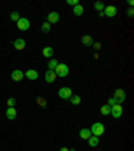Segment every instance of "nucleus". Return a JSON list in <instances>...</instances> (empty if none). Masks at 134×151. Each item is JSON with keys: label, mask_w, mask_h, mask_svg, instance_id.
Wrapping results in <instances>:
<instances>
[{"label": "nucleus", "mask_w": 134, "mask_h": 151, "mask_svg": "<svg viewBox=\"0 0 134 151\" xmlns=\"http://www.w3.org/2000/svg\"><path fill=\"white\" fill-rule=\"evenodd\" d=\"M56 73L54 72V70H47L46 74H44V80H46V82H48V84H52L54 81L56 80Z\"/></svg>", "instance_id": "obj_9"}, {"label": "nucleus", "mask_w": 134, "mask_h": 151, "mask_svg": "<svg viewBox=\"0 0 134 151\" xmlns=\"http://www.w3.org/2000/svg\"><path fill=\"white\" fill-rule=\"evenodd\" d=\"M60 20V15L58 12H50L47 15V22L50 24H54V23H58Z\"/></svg>", "instance_id": "obj_8"}, {"label": "nucleus", "mask_w": 134, "mask_h": 151, "mask_svg": "<svg viewBox=\"0 0 134 151\" xmlns=\"http://www.w3.org/2000/svg\"><path fill=\"white\" fill-rule=\"evenodd\" d=\"M122 112H123V109H122L121 104H116V105H113L111 109H110V113H111V116L114 117V119L121 117L122 116Z\"/></svg>", "instance_id": "obj_5"}, {"label": "nucleus", "mask_w": 134, "mask_h": 151, "mask_svg": "<svg viewBox=\"0 0 134 151\" xmlns=\"http://www.w3.org/2000/svg\"><path fill=\"white\" fill-rule=\"evenodd\" d=\"M15 104H16V100L13 97H11V99H8V100H7V107H8V108H13V107H15Z\"/></svg>", "instance_id": "obj_25"}, {"label": "nucleus", "mask_w": 134, "mask_h": 151, "mask_svg": "<svg viewBox=\"0 0 134 151\" xmlns=\"http://www.w3.org/2000/svg\"><path fill=\"white\" fill-rule=\"evenodd\" d=\"M90 131H91V135L98 136V138H99L101 135L105 134V126H103L102 123H94L93 126H91Z\"/></svg>", "instance_id": "obj_2"}, {"label": "nucleus", "mask_w": 134, "mask_h": 151, "mask_svg": "<svg viewBox=\"0 0 134 151\" xmlns=\"http://www.w3.org/2000/svg\"><path fill=\"white\" fill-rule=\"evenodd\" d=\"M6 116H7V119H8V120L16 119V109H15V108H7Z\"/></svg>", "instance_id": "obj_13"}, {"label": "nucleus", "mask_w": 134, "mask_h": 151, "mask_svg": "<svg viewBox=\"0 0 134 151\" xmlns=\"http://www.w3.org/2000/svg\"><path fill=\"white\" fill-rule=\"evenodd\" d=\"M50 28H51V24L48 22H44L42 24V31L43 32H50Z\"/></svg>", "instance_id": "obj_23"}, {"label": "nucleus", "mask_w": 134, "mask_h": 151, "mask_svg": "<svg viewBox=\"0 0 134 151\" xmlns=\"http://www.w3.org/2000/svg\"><path fill=\"white\" fill-rule=\"evenodd\" d=\"M11 78H12L13 81H16V82L22 81V80L24 78V73H23L22 70L16 69V70H13V72H12V74H11Z\"/></svg>", "instance_id": "obj_10"}, {"label": "nucleus", "mask_w": 134, "mask_h": 151, "mask_svg": "<svg viewBox=\"0 0 134 151\" xmlns=\"http://www.w3.org/2000/svg\"><path fill=\"white\" fill-rule=\"evenodd\" d=\"M54 72L56 73V76L58 77H67L70 73V69H69V66L66 65V63H58V66L55 68V70Z\"/></svg>", "instance_id": "obj_1"}, {"label": "nucleus", "mask_w": 134, "mask_h": 151, "mask_svg": "<svg viewBox=\"0 0 134 151\" xmlns=\"http://www.w3.org/2000/svg\"><path fill=\"white\" fill-rule=\"evenodd\" d=\"M72 12H74V15H75V16H81V15H83V12H84L83 6H82V4H78V6H75L74 8H72Z\"/></svg>", "instance_id": "obj_16"}, {"label": "nucleus", "mask_w": 134, "mask_h": 151, "mask_svg": "<svg viewBox=\"0 0 134 151\" xmlns=\"http://www.w3.org/2000/svg\"><path fill=\"white\" fill-rule=\"evenodd\" d=\"M94 47H95V49H101V43H99V42H94Z\"/></svg>", "instance_id": "obj_30"}, {"label": "nucleus", "mask_w": 134, "mask_h": 151, "mask_svg": "<svg viewBox=\"0 0 134 151\" xmlns=\"http://www.w3.org/2000/svg\"><path fill=\"white\" fill-rule=\"evenodd\" d=\"M36 103L39 104V105H42V107H46V105H47V101H46V99H44V97H38L36 99Z\"/></svg>", "instance_id": "obj_26"}, {"label": "nucleus", "mask_w": 134, "mask_h": 151, "mask_svg": "<svg viewBox=\"0 0 134 151\" xmlns=\"http://www.w3.org/2000/svg\"><path fill=\"white\" fill-rule=\"evenodd\" d=\"M26 46H27V43H26V41L22 39V38H19V39L13 41V47H15L16 50H24Z\"/></svg>", "instance_id": "obj_11"}, {"label": "nucleus", "mask_w": 134, "mask_h": 151, "mask_svg": "<svg viewBox=\"0 0 134 151\" xmlns=\"http://www.w3.org/2000/svg\"><path fill=\"white\" fill-rule=\"evenodd\" d=\"M9 18H11V20H13V22H18L19 19H20V16H19V12H16V11H13V12H11V15H9Z\"/></svg>", "instance_id": "obj_24"}, {"label": "nucleus", "mask_w": 134, "mask_h": 151, "mask_svg": "<svg viewBox=\"0 0 134 151\" xmlns=\"http://www.w3.org/2000/svg\"><path fill=\"white\" fill-rule=\"evenodd\" d=\"M90 136H91L90 128H83V129H81V131H79V138H81V139H86V140H87Z\"/></svg>", "instance_id": "obj_14"}, {"label": "nucleus", "mask_w": 134, "mask_h": 151, "mask_svg": "<svg viewBox=\"0 0 134 151\" xmlns=\"http://www.w3.org/2000/svg\"><path fill=\"white\" fill-rule=\"evenodd\" d=\"M105 12H103V15L109 16V18H113V16H116L117 12H118V9H117L116 6H107L105 7V9H103Z\"/></svg>", "instance_id": "obj_7"}, {"label": "nucleus", "mask_w": 134, "mask_h": 151, "mask_svg": "<svg viewBox=\"0 0 134 151\" xmlns=\"http://www.w3.org/2000/svg\"><path fill=\"white\" fill-rule=\"evenodd\" d=\"M16 26H18L19 30H22V31H27L28 28H30V20L27 18H20L16 22Z\"/></svg>", "instance_id": "obj_6"}, {"label": "nucleus", "mask_w": 134, "mask_h": 151, "mask_svg": "<svg viewBox=\"0 0 134 151\" xmlns=\"http://www.w3.org/2000/svg\"><path fill=\"white\" fill-rule=\"evenodd\" d=\"M67 4L75 7V6H78V4H79V0H67Z\"/></svg>", "instance_id": "obj_27"}, {"label": "nucleus", "mask_w": 134, "mask_h": 151, "mask_svg": "<svg viewBox=\"0 0 134 151\" xmlns=\"http://www.w3.org/2000/svg\"><path fill=\"white\" fill-rule=\"evenodd\" d=\"M128 15L130 16V18H133V16H134V8H133V7H130V8L128 9Z\"/></svg>", "instance_id": "obj_29"}, {"label": "nucleus", "mask_w": 134, "mask_h": 151, "mask_svg": "<svg viewBox=\"0 0 134 151\" xmlns=\"http://www.w3.org/2000/svg\"><path fill=\"white\" fill-rule=\"evenodd\" d=\"M129 6H130V7L134 6V1H133V0H129Z\"/></svg>", "instance_id": "obj_31"}, {"label": "nucleus", "mask_w": 134, "mask_h": 151, "mask_svg": "<svg viewBox=\"0 0 134 151\" xmlns=\"http://www.w3.org/2000/svg\"><path fill=\"white\" fill-rule=\"evenodd\" d=\"M59 151H70V150H69V148H67V147H62Z\"/></svg>", "instance_id": "obj_32"}, {"label": "nucleus", "mask_w": 134, "mask_h": 151, "mask_svg": "<svg viewBox=\"0 0 134 151\" xmlns=\"http://www.w3.org/2000/svg\"><path fill=\"white\" fill-rule=\"evenodd\" d=\"M58 63H59V62H58L55 58H51L50 62L47 63V66H48V70H55V68L58 66Z\"/></svg>", "instance_id": "obj_19"}, {"label": "nucleus", "mask_w": 134, "mask_h": 151, "mask_svg": "<svg viewBox=\"0 0 134 151\" xmlns=\"http://www.w3.org/2000/svg\"><path fill=\"white\" fill-rule=\"evenodd\" d=\"M94 8H95V11L103 12V9H105V4H103L102 1H97V3H94Z\"/></svg>", "instance_id": "obj_22"}, {"label": "nucleus", "mask_w": 134, "mask_h": 151, "mask_svg": "<svg viewBox=\"0 0 134 151\" xmlns=\"http://www.w3.org/2000/svg\"><path fill=\"white\" fill-rule=\"evenodd\" d=\"M110 109H111V107H110V105H107V104H105V105H102V107H101V113H102L103 116L110 115Z\"/></svg>", "instance_id": "obj_20"}, {"label": "nucleus", "mask_w": 134, "mask_h": 151, "mask_svg": "<svg viewBox=\"0 0 134 151\" xmlns=\"http://www.w3.org/2000/svg\"><path fill=\"white\" fill-rule=\"evenodd\" d=\"M114 99H116L117 104H122L126 100V92L123 89H116L114 92Z\"/></svg>", "instance_id": "obj_4"}, {"label": "nucleus", "mask_w": 134, "mask_h": 151, "mask_svg": "<svg viewBox=\"0 0 134 151\" xmlns=\"http://www.w3.org/2000/svg\"><path fill=\"white\" fill-rule=\"evenodd\" d=\"M116 104H117V101H116V99H114V97H110L109 101H107V105H110V107L116 105Z\"/></svg>", "instance_id": "obj_28"}, {"label": "nucleus", "mask_w": 134, "mask_h": 151, "mask_svg": "<svg viewBox=\"0 0 134 151\" xmlns=\"http://www.w3.org/2000/svg\"><path fill=\"white\" fill-rule=\"evenodd\" d=\"M82 43L84 45V46H91V45L94 43V39L91 35H83L82 37Z\"/></svg>", "instance_id": "obj_15"}, {"label": "nucleus", "mask_w": 134, "mask_h": 151, "mask_svg": "<svg viewBox=\"0 0 134 151\" xmlns=\"http://www.w3.org/2000/svg\"><path fill=\"white\" fill-rule=\"evenodd\" d=\"M87 140H89V146H90V147H95V146H98V143H99V138H98V136H94V135H91Z\"/></svg>", "instance_id": "obj_17"}, {"label": "nucleus", "mask_w": 134, "mask_h": 151, "mask_svg": "<svg viewBox=\"0 0 134 151\" xmlns=\"http://www.w3.org/2000/svg\"><path fill=\"white\" fill-rule=\"evenodd\" d=\"M69 100L71 101V104H74V105H79V104H81V97H79L78 94H72Z\"/></svg>", "instance_id": "obj_21"}, {"label": "nucleus", "mask_w": 134, "mask_h": 151, "mask_svg": "<svg viewBox=\"0 0 134 151\" xmlns=\"http://www.w3.org/2000/svg\"><path fill=\"white\" fill-rule=\"evenodd\" d=\"M52 54H54V49L51 46H47V47H44V49H43V55L44 57L51 58V57H52Z\"/></svg>", "instance_id": "obj_18"}, {"label": "nucleus", "mask_w": 134, "mask_h": 151, "mask_svg": "<svg viewBox=\"0 0 134 151\" xmlns=\"http://www.w3.org/2000/svg\"><path fill=\"white\" fill-rule=\"evenodd\" d=\"M58 94H59V97L63 99V100H69L72 96V91L70 88H67V86H63V88H60L58 91Z\"/></svg>", "instance_id": "obj_3"}, {"label": "nucleus", "mask_w": 134, "mask_h": 151, "mask_svg": "<svg viewBox=\"0 0 134 151\" xmlns=\"http://www.w3.org/2000/svg\"><path fill=\"white\" fill-rule=\"evenodd\" d=\"M24 77H27V78L31 80V81H35V80H38V77H39V73L34 69H30L24 73Z\"/></svg>", "instance_id": "obj_12"}]
</instances>
